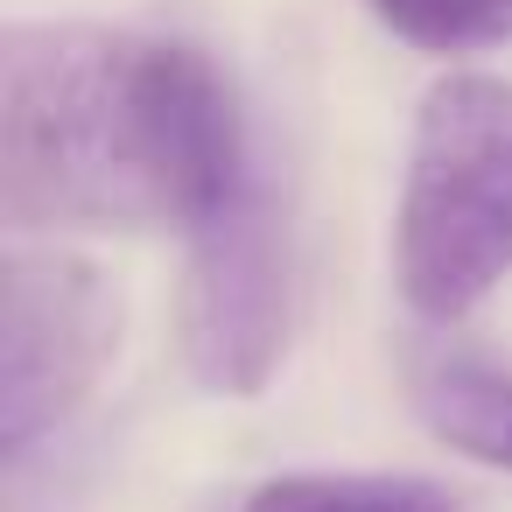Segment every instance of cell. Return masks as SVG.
I'll use <instances>...</instances> for the list:
<instances>
[{
	"label": "cell",
	"mask_w": 512,
	"mask_h": 512,
	"mask_svg": "<svg viewBox=\"0 0 512 512\" xmlns=\"http://www.w3.org/2000/svg\"><path fill=\"white\" fill-rule=\"evenodd\" d=\"M414 414L470 463L512 470V372L484 365V358H421L414 365Z\"/></svg>",
	"instance_id": "obj_5"
},
{
	"label": "cell",
	"mask_w": 512,
	"mask_h": 512,
	"mask_svg": "<svg viewBox=\"0 0 512 512\" xmlns=\"http://www.w3.org/2000/svg\"><path fill=\"white\" fill-rule=\"evenodd\" d=\"M183 281V358L204 393H260L295 323V246L267 162L197 225Z\"/></svg>",
	"instance_id": "obj_3"
},
{
	"label": "cell",
	"mask_w": 512,
	"mask_h": 512,
	"mask_svg": "<svg viewBox=\"0 0 512 512\" xmlns=\"http://www.w3.org/2000/svg\"><path fill=\"white\" fill-rule=\"evenodd\" d=\"M253 169L246 106L197 43L106 22L0 36V211L15 232H197Z\"/></svg>",
	"instance_id": "obj_1"
},
{
	"label": "cell",
	"mask_w": 512,
	"mask_h": 512,
	"mask_svg": "<svg viewBox=\"0 0 512 512\" xmlns=\"http://www.w3.org/2000/svg\"><path fill=\"white\" fill-rule=\"evenodd\" d=\"M246 512H456V498L428 477L393 470H295L260 484Z\"/></svg>",
	"instance_id": "obj_6"
},
{
	"label": "cell",
	"mask_w": 512,
	"mask_h": 512,
	"mask_svg": "<svg viewBox=\"0 0 512 512\" xmlns=\"http://www.w3.org/2000/svg\"><path fill=\"white\" fill-rule=\"evenodd\" d=\"M120 351V295L92 260L8 253L0 274V449L22 470L99 393Z\"/></svg>",
	"instance_id": "obj_4"
},
{
	"label": "cell",
	"mask_w": 512,
	"mask_h": 512,
	"mask_svg": "<svg viewBox=\"0 0 512 512\" xmlns=\"http://www.w3.org/2000/svg\"><path fill=\"white\" fill-rule=\"evenodd\" d=\"M400 295L428 323L470 316L512 274V85L442 78L407 141V183L393 218Z\"/></svg>",
	"instance_id": "obj_2"
},
{
	"label": "cell",
	"mask_w": 512,
	"mask_h": 512,
	"mask_svg": "<svg viewBox=\"0 0 512 512\" xmlns=\"http://www.w3.org/2000/svg\"><path fill=\"white\" fill-rule=\"evenodd\" d=\"M372 15L428 50L512 43V0H372Z\"/></svg>",
	"instance_id": "obj_7"
}]
</instances>
